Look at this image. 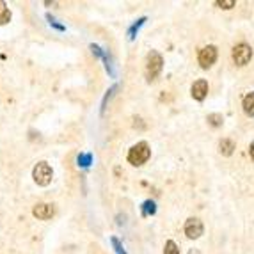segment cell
<instances>
[{
	"mask_svg": "<svg viewBox=\"0 0 254 254\" xmlns=\"http://www.w3.org/2000/svg\"><path fill=\"white\" fill-rule=\"evenodd\" d=\"M220 153L222 155H231L235 149V144H233V140H229V139H224V140H220Z\"/></svg>",
	"mask_w": 254,
	"mask_h": 254,
	"instance_id": "cell-11",
	"label": "cell"
},
{
	"mask_svg": "<svg viewBox=\"0 0 254 254\" xmlns=\"http://www.w3.org/2000/svg\"><path fill=\"white\" fill-rule=\"evenodd\" d=\"M199 64H201V68H210L213 63L217 61V48L213 47V45H208V47H204L203 50L199 52Z\"/></svg>",
	"mask_w": 254,
	"mask_h": 254,
	"instance_id": "cell-5",
	"label": "cell"
},
{
	"mask_svg": "<svg viewBox=\"0 0 254 254\" xmlns=\"http://www.w3.org/2000/svg\"><path fill=\"white\" fill-rule=\"evenodd\" d=\"M110 242H112V246H114L116 253H118V254H127V251L123 249V246H121V242H119L118 238L112 237V238H110Z\"/></svg>",
	"mask_w": 254,
	"mask_h": 254,
	"instance_id": "cell-17",
	"label": "cell"
},
{
	"mask_svg": "<svg viewBox=\"0 0 254 254\" xmlns=\"http://www.w3.org/2000/svg\"><path fill=\"white\" fill-rule=\"evenodd\" d=\"M76 162H78V167H89L91 162H93V155L91 153H80L76 157Z\"/></svg>",
	"mask_w": 254,
	"mask_h": 254,
	"instance_id": "cell-12",
	"label": "cell"
},
{
	"mask_svg": "<svg viewBox=\"0 0 254 254\" xmlns=\"http://www.w3.org/2000/svg\"><path fill=\"white\" fill-rule=\"evenodd\" d=\"M203 222H201L199 219H195V217H192V219H189L185 222V235L189 238H199L201 235H203Z\"/></svg>",
	"mask_w": 254,
	"mask_h": 254,
	"instance_id": "cell-6",
	"label": "cell"
},
{
	"mask_svg": "<svg viewBox=\"0 0 254 254\" xmlns=\"http://www.w3.org/2000/svg\"><path fill=\"white\" fill-rule=\"evenodd\" d=\"M249 155H251V158H253V160H254V142L249 146Z\"/></svg>",
	"mask_w": 254,
	"mask_h": 254,
	"instance_id": "cell-19",
	"label": "cell"
},
{
	"mask_svg": "<svg viewBox=\"0 0 254 254\" xmlns=\"http://www.w3.org/2000/svg\"><path fill=\"white\" fill-rule=\"evenodd\" d=\"M244 112L247 116H254V93H249L246 98H244Z\"/></svg>",
	"mask_w": 254,
	"mask_h": 254,
	"instance_id": "cell-9",
	"label": "cell"
},
{
	"mask_svg": "<svg viewBox=\"0 0 254 254\" xmlns=\"http://www.w3.org/2000/svg\"><path fill=\"white\" fill-rule=\"evenodd\" d=\"M9 21H11V11H9V7L5 5V2L0 0V25H5Z\"/></svg>",
	"mask_w": 254,
	"mask_h": 254,
	"instance_id": "cell-10",
	"label": "cell"
},
{
	"mask_svg": "<svg viewBox=\"0 0 254 254\" xmlns=\"http://www.w3.org/2000/svg\"><path fill=\"white\" fill-rule=\"evenodd\" d=\"M208 123L212 125V127H219V125H222V116L220 114H210L208 116Z\"/></svg>",
	"mask_w": 254,
	"mask_h": 254,
	"instance_id": "cell-16",
	"label": "cell"
},
{
	"mask_svg": "<svg viewBox=\"0 0 254 254\" xmlns=\"http://www.w3.org/2000/svg\"><path fill=\"white\" fill-rule=\"evenodd\" d=\"M54 213H55L54 206H52V204H48V203H39V204H36V206L32 208V215L38 217L39 220L52 219V217H54Z\"/></svg>",
	"mask_w": 254,
	"mask_h": 254,
	"instance_id": "cell-7",
	"label": "cell"
},
{
	"mask_svg": "<svg viewBox=\"0 0 254 254\" xmlns=\"http://www.w3.org/2000/svg\"><path fill=\"white\" fill-rule=\"evenodd\" d=\"M155 210H157V208H155V203H153V201H146V203L142 204V215H144V217L153 215V213H155Z\"/></svg>",
	"mask_w": 254,
	"mask_h": 254,
	"instance_id": "cell-14",
	"label": "cell"
},
{
	"mask_svg": "<svg viewBox=\"0 0 254 254\" xmlns=\"http://www.w3.org/2000/svg\"><path fill=\"white\" fill-rule=\"evenodd\" d=\"M217 5H219V7L229 9V7H233V5H235V0H219V2H217Z\"/></svg>",
	"mask_w": 254,
	"mask_h": 254,
	"instance_id": "cell-18",
	"label": "cell"
},
{
	"mask_svg": "<svg viewBox=\"0 0 254 254\" xmlns=\"http://www.w3.org/2000/svg\"><path fill=\"white\" fill-rule=\"evenodd\" d=\"M164 254H180L178 246H176V244H174L173 240H167V242H165V249H164Z\"/></svg>",
	"mask_w": 254,
	"mask_h": 254,
	"instance_id": "cell-13",
	"label": "cell"
},
{
	"mask_svg": "<svg viewBox=\"0 0 254 254\" xmlns=\"http://www.w3.org/2000/svg\"><path fill=\"white\" fill-rule=\"evenodd\" d=\"M231 57H233L235 64H238V66H246V64L251 61V57H253V48H251L249 45H246V43H240V45H237V47L233 48Z\"/></svg>",
	"mask_w": 254,
	"mask_h": 254,
	"instance_id": "cell-4",
	"label": "cell"
},
{
	"mask_svg": "<svg viewBox=\"0 0 254 254\" xmlns=\"http://www.w3.org/2000/svg\"><path fill=\"white\" fill-rule=\"evenodd\" d=\"M192 98L197 100V102H203L208 94V82L206 80H197L192 85Z\"/></svg>",
	"mask_w": 254,
	"mask_h": 254,
	"instance_id": "cell-8",
	"label": "cell"
},
{
	"mask_svg": "<svg viewBox=\"0 0 254 254\" xmlns=\"http://www.w3.org/2000/svg\"><path fill=\"white\" fill-rule=\"evenodd\" d=\"M189 254H199V251H195V249H192V251H189Z\"/></svg>",
	"mask_w": 254,
	"mask_h": 254,
	"instance_id": "cell-20",
	"label": "cell"
},
{
	"mask_svg": "<svg viewBox=\"0 0 254 254\" xmlns=\"http://www.w3.org/2000/svg\"><path fill=\"white\" fill-rule=\"evenodd\" d=\"M149 155H151V149H149L148 142H137L128 151V162L131 165H142L144 162H148Z\"/></svg>",
	"mask_w": 254,
	"mask_h": 254,
	"instance_id": "cell-2",
	"label": "cell"
},
{
	"mask_svg": "<svg viewBox=\"0 0 254 254\" xmlns=\"http://www.w3.org/2000/svg\"><path fill=\"white\" fill-rule=\"evenodd\" d=\"M162 68H164V59L158 52L151 50L146 57V78L148 80H155L160 75Z\"/></svg>",
	"mask_w": 254,
	"mask_h": 254,
	"instance_id": "cell-1",
	"label": "cell"
},
{
	"mask_svg": "<svg viewBox=\"0 0 254 254\" xmlns=\"http://www.w3.org/2000/svg\"><path fill=\"white\" fill-rule=\"evenodd\" d=\"M32 178L41 187L50 185L52 178H54V171H52L50 164H47V162H38V164L34 165V169H32Z\"/></svg>",
	"mask_w": 254,
	"mask_h": 254,
	"instance_id": "cell-3",
	"label": "cell"
},
{
	"mask_svg": "<svg viewBox=\"0 0 254 254\" xmlns=\"http://www.w3.org/2000/svg\"><path fill=\"white\" fill-rule=\"evenodd\" d=\"M144 21H146V18H140V20H137V23H133V25L130 27V30H128V34H130V39L135 38V32H137V30H139V27L142 25Z\"/></svg>",
	"mask_w": 254,
	"mask_h": 254,
	"instance_id": "cell-15",
	"label": "cell"
}]
</instances>
